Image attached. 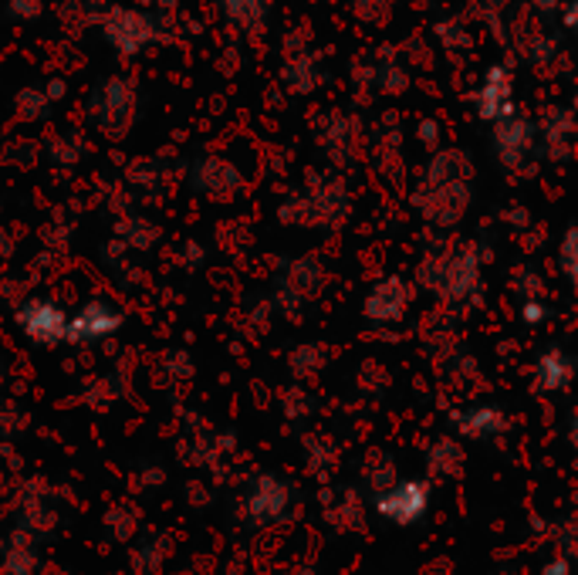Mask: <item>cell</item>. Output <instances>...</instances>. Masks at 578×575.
I'll use <instances>...</instances> for the list:
<instances>
[{
    "label": "cell",
    "mask_w": 578,
    "mask_h": 575,
    "mask_svg": "<svg viewBox=\"0 0 578 575\" xmlns=\"http://www.w3.org/2000/svg\"><path fill=\"white\" fill-rule=\"evenodd\" d=\"M470 159L460 149H443L430 159L420 187H416V210L430 220L433 227H453L470 207Z\"/></svg>",
    "instance_id": "cell-1"
},
{
    "label": "cell",
    "mask_w": 578,
    "mask_h": 575,
    "mask_svg": "<svg viewBox=\"0 0 578 575\" xmlns=\"http://www.w3.org/2000/svg\"><path fill=\"white\" fill-rule=\"evenodd\" d=\"M416 281L443 305H470L480 295V285H484L480 254L470 244L433 251L423 258Z\"/></svg>",
    "instance_id": "cell-2"
},
{
    "label": "cell",
    "mask_w": 578,
    "mask_h": 575,
    "mask_svg": "<svg viewBox=\"0 0 578 575\" xmlns=\"http://www.w3.org/2000/svg\"><path fill=\"white\" fill-rule=\"evenodd\" d=\"M99 34L119 58H139L159 41V21L142 7L109 4L99 14Z\"/></svg>",
    "instance_id": "cell-3"
},
{
    "label": "cell",
    "mask_w": 578,
    "mask_h": 575,
    "mask_svg": "<svg viewBox=\"0 0 578 575\" xmlns=\"http://www.w3.org/2000/svg\"><path fill=\"white\" fill-rule=\"evenodd\" d=\"M491 146H494V156L501 159V166L508 173H524L535 156L541 153V132H538V122L528 119V115L514 112L508 119L494 122L491 126Z\"/></svg>",
    "instance_id": "cell-4"
},
{
    "label": "cell",
    "mask_w": 578,
    "mask_h": 575,
    "mask_svg": "<svg viewBox=\"0 0 578 575\" xmlns=\"http://www.w3.org/2000/svg\"><path fill=\"white\" fill-rule=\"evenodd\" d=\"M413 305V281L403 274H382L362 298V318L369 325H399Z\"/></svg>",
    "instance_id": "cell-5"
},
{
    "label": "cell",
    "mask_w": 578,
    "mask_h": 575,
    "mask_svg": "<svg viewBox=\"0 0 578 575\" xmlns=\"http://www.w3.org/2000/svg\"><path fill=\"white\" fill-rule=\"evenodd\" d=\"M14 322L31 342L65 345L68 342V325H71V308L55 302V298H28V302L17 308Z\"/></svg>",
    "instance_id": "cell-6"
},
{
    "label": "cell",
    "mask_w": 578,
    "mask_h": 575,
    "mask_svg": "<svg viewBox=\"0 0 578 575\" xmlns=\"http://www.w3.org/2000/svg\"><path fill=\"white\" fill-rule=\"evenodd\" d=\"M122 312L105 298H88L85 305L71 308V325H68V342L71 345H95L112 339L122 329Z\"/></svg>",
    "instance_id": "cell-7"
},
{
    "label": "cell",
    "mask_w": 578,
    "mask_h": 575,
    "mask_svg": "<svg viewBox=\"0 0 578 575\" xmlns=\"http://www.w3.org/2000/svg\"><path fill=\"white\" fill-rule=\"evenodd\" d=\"M470 102H474L477 109V119L487 122V126H494V122L508 119V115L518 112V99H514V78L504 65H494L487 68L484 78L477 82L474 95H470Z\"/></svg>",
    "instance_id": "cell-8"
},
{
    "label": "cell",
    "mask_w": 578,
    "mask_h": 575,
    "mask_svg": "<svg viewBox=\"0 0 578 575\" xmlns=\"http://www.w3.org/2000/svg\"><path fill=\"white\" fill-rule=\"evenodd\" d=\"M575 359L572 352L565 349H545L535 362V379L541 389H548V393H562V389H568L575 383Z\"/></svg>",
    "instance_id": "cell-9"
},
{
    "label": "cell",
    "mask_w": 578,
    "mask_h": 575,
    "mask_svg": "<svg viewBox=\"0 0 578 575\" xmlns=\"http://www.w3.org/2000/svg\"><path fill=\"white\" fill-rule=\"evenodd\" d=\"M220 11L240 31H261L268 24L271 4L268 0H220Z\"/></svg>",
    "instance_id": "cell-10"
},
{
    "label": "cell",
    "mask_w": 578,
    "mask_h": 575,
    "mask_svg": "<svg viewBox=\"0 0 578 575\" xmlns=\"http://www.w3.org/2000/svg\"><path fill=\"white\" fill-rule=\"evenodd\" d=\"M558 271L572 295H578V227H568L558 241Z\"/></svg>",
    "instance_id": "cell-11"
},
{
    "label": "cell",
    "mask_w": 578,
    "mask_h": 575,
    "mask_svg": "<svg viewBox=\"0 0 578 575\" xmlns=\"http://www.w3.org/2000/svg\"><path fill=\"white\" fill-rule=\"evenodd\" d=\"M501 427V413L494 410V406H474V410L464 417V430L467 433H477V437H484V433H494Z\"/></svg>",
    "instance_id": "cell-12"
},
{
    "label": "cell",
    "mask_w": 578,
    "mask_h": 575,
    "mask_svg": "<svg viewBox=\"0 0 578 575\" xmlns=\"http://www.w3.org/2000/svg\"><path fill=\"white\" fill-rule=\"evenodd\" d=\"M21 115H28V119H38L51 109V88H24L21 92Z\"/></svg>",
    "instance_id": "cell-13"
},
{
    "label": "cell",
    "mask_w": 578,
    "mask_h": 575,
    "mask_svg": "<svg viewBox=\"0 0 578 575\" xmlns=\"http://www.w3.org/2000/svg\"><path fill=\"white\" fill-rule=\"evenodd\" d=\"M545 318H548V308L541 298H531V295L521 298V322L524 325H541Z\"/></svg>",
    "instance_id": "cell-14"
},
{
    "label": "cell",
    "mask_w": 578,
    "mask_h": 575,
    "mask_svg": "<svg viewBox=\"0 0 578 575\" xmlns=\"http://www.w3.org/2000/svg\"><path fill=\"white\" fill-rule=\"evenodd\" d=\"M44 4L41 0H11V14L17 21H34V17H41Z\"/></svg>",
    "instance_id": "cell-15"
},
{
    "label": "cell",
    "mask_w": 578,
    "mask_h": 575,
    "mask_svg": "<svg viewBox=\"0 0 578 575\" xmlns=\"http://www.w3.org/2000/svg\"><path fill=\"white\" fill-rule=\"evenodd\" d=\"M565 24L572 28V34L578 38V0H568V7H565Z\"/></svg>",
    "instance_id": "cell-16"
},
{
    "label": "cell",
    "mask_w": 578,
    "mask_h": 575,
    "mask_svg": "<svg viewBox=\"0 0 578 575\" xmlns=\"http://www.w3.org/2000/svg\"><path fill=\"white\" fill-rule=\"evenodd\" d=\"M572 440H575V447H578V413H575V420H572Z\"/></svg>",
    "instance_id": "cell-17"
}]
</instances>
